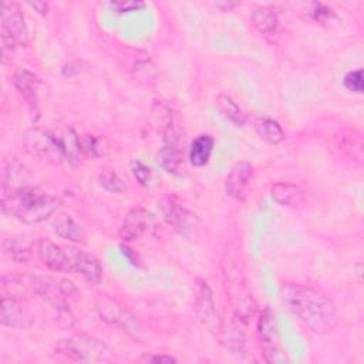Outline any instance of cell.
Wrapping results in <instances>:
<instances>
[{
	"label": "cell",
	"instance_id": "9a60e30c",
	"mask_svg": "<svg viewBox=\"0 0 364 364\" xmlns=\"http://www.w3.org/2000/svg\"><path fill=\"white\" fill-rule=\"evenodd\" d=\"M37 256L50 270L68 272V259L64 246H60L47 237H40L37 242Z\"/></svg>",
	"mask_w": 364,
	"mask_h": 364
},
{
	"label": "cell",
	"instance_id": "44dd1931",
	"mask_svg": "<svg viewBox=\"0 0 364 364\" xmlns=\"http://www.w3.org/2000/svg\"><path fill=\"white\" fill-rule=\"evenodd\" d=\"M259 334L263 340L264 348H276L279 347V331L274 314L270 311V309H264L259 317L257 323Z\"/></svg>",
	"mask_w": 364,
	"mask_h": 364
},
{
	"label": "cell",
	"instance_id": "74e56055",
	"mask_svg": "<svg viewBox=\"0 0 364 364\" xmlns=\"http://www.w3.org/2000/svg\"><path fill=\"white\" fill-rule=\"evenodd\" d=\"M28 4L43 16H46L48 11V4L46 1H30Z\"/></svg>",
	"mask_w": 364,
	"mask_h": 364
},
{
	"label": "cell",
	"instance_id": "7a4b0ae2",
	"mask_svg": "<svg viewBox=\"0 0 364 364\" xmlns=\"http://www.w3.org/2000/svg\"><path fill=\"white\" fill-rule=\"evenodd\" d=\"M61 199L37 186H18L1 192V210L26 225L40 223L57 212Z\"/></svg>",
	"mask_w": 364,
	"mask_h": 364
},
{
	"label": "cell",
	"instance_id": "277c9868",
	"mask_svg": "<svg viewBox=\"0 0 364 364\" xmlns=\"http://www.w3.org/2000/svg\"><path fill=\"white\" fill-rule=\"evenodd\" d=\"M55 353L80 363H102L111 357L109 348L98 338L87 334H75L55 343Z\"/></svg>",
	"mask_w": 364,
	"mask_h": 364
},
{
	"label": "cell",
	"instance_id": "4316f807",
	"mask_svg": "<svg viewBox=\"0 0 364 364\" xmlns=\"http://www.w3.org/2000/svg\"><path fill=\"white\" fill-rule=\"evenodd\" d=\"M215 105L220 111V114L233 122L237 127H243L246 124V114L240 109V107L228 95L219 94L215 98Z\"/></svg>",
	"mask_w": 364,
	"mask_h": 364
},
{
	"label": "cell",
	"instance_id": "d6986e66",
	"mask_svg": "<svg viewBox=\"0 0 364 364\" xmlns=\"http://www.w3.org/2000/svg\"><path fill=\"white\" fill-rule=\"evenodd\" d=\"M13 84L17 88V91L23 95V98L33 107L36 108V102H37V87H38V80L34 75V73H31L27 68H17L13 74Z\"/></svg>",
	"mask_w": 364,
	"mask_h": 364
},
{
	"label": "cell",
	"instance_id": "d4e9b609",
	"mask_svg": "<svg viewBox=\"0 0 364 364\" xmlns=\"http://www.w3.org/2000/svg\"><path fill=\"white\" fill-rule=\"evenodd\" d=\"M252 23L264 36L274 34L279 26L276 11L267 6H259L253 10Z\"/></svg>",
	"mask_w": 364,
	"mask_h": 364
},
{
	"label": "cell",
	"instance_id": "5bb4252c",
	"mask_svg": "<svg viewBox=\"0 0 364 364\" xmlns=\"http://www.w3.org/2000/svg\"><path fill=\"white\" fill-rule=\"evenodd\" d=\"M252 173H253V166L250 162L242 161L235 164L226 178V183H225L226 193L233 199L243 200L247 193V186H249Z\"/></svg>",
	"mask_w": 364,
	"mask_h": 364
},
{
	"label": "cell",
	"instance_id": "f546056e",
	"mask_svg": "<svg viewBox=\"0 0 364 364\" xmlns=\"http://www.w3.org/2000/svg\"><path fill=\"white\" fill-rule=\"evenodd\" d=\"M82 151H85L88 155L94 156V158H100V156L105 155L107 151H108L107 139H105L104 136L88 135V136H85V139H84Z\"/></svg>",
	"mask_w": 364,
	"mask_h": 364
},
{
	"label": "cell",
	"instance_id": "4dcf8cb0",
	"mask_svg": "<svg viewBox=\"0 0 364 364\" xmlns=\"http://www.w3.org/2000/svg\"><path fill=\"white\" fill-rule=\"evenodd\" d=\"M344 87L355 94H361L363 92V70H354L346 74L344 77Z\"/></svg>",
	"mask_w": 364,
	"mask_h": 364
},
{
	"label": "cell",
	"instance_id": "d6a6232c",
	"mask_svg": "<svg viewBox=\"0 0 364 364\" xmlns=\"http://www.w3.org/2000/svg\"><path fill=\"white\" fill-rule=\"evenodd\" d=\"M132 173L141 185H144V186L148 185V182L151 179V169L145 164H142L141 161L134 162L132 164Z\"/></svg>",
	"mask_w": 364,
	"mask_h": 364
},
{
	"label": "cell",
	"instance_id": "8fae6325",
	"mask_svg": "<svg viewBox=\"0 0 364 364\" xmlns=\"http://www.w3.org/2000/svg\"><path fill=\"white\" fill-rule=\"evenodd\" d=\"M195 310L199 320L209 330H219L220 321L218 318L213 294L209 284L202 279L195 280Z\"/></svg>",
	"mask_w": 364,
	"mask_h": 364
},
{
	"label": "cell",
	"instance_id": "2e32d148",
	"mask_svg": "<svg viewBox=\"0 0 364 364\" xmlns=\"http://www.w3.org/2000/svg\"><path fill=\"white\" fill-rule=\"evenodd\" d=\"M272 198L282 206L296 208L304 202V189L297 183L290 182H276L270 188Z\"/></svg>",
	"mask_w": 364,
	"mask_h": 364
},
{
	"label": "cell",
	"instance_id": "ac0fdd59",
	"mask_svg": "<svg viewBox=\"0 0 364 364\" xmlns=\"http://www.w3.org/2000/svg\"><path fill=\"white\" fill-rule=\"evenodd\" d=\"M60 141V145L64 151L65 161L70 164L75 165L81 161V154H82V144L80 142L75 131L71 127H60L53 129Z\"/></svg>",
	"mask_w": 364,
	"mask_h": 364
},
{
	"label": "cell",
	"instance_id": "8d00e7d4",
	"mask_svg": "<svg viewBox=\"0 0 364 364\" xmlns=\"http://www.w3.org/2000/svg\"><path fill=\"white\" fill-rule=\"evenodd\" d=\"M121 250H122V253H124V256L134 264V266H136V264H139V257H138V255L136 253H134L132 252V249H129L128 246H121Z\"/></svg>",
	"mask_w": 364,
	"mask_h": 364
},
{
	"label": "cell",
	"instance_id": "5b68a950",
	"mask_svg": "<svg viewBox=\"0 0 364 364\" xmlns=\"http://www.w3.org/2000/svg\"><path fill=\"white\" fill-rule=\"evenodd\" d=\"M24 146L28 154L51 164L65 161L64 151L53 129L31 128L24 134Z\"/></svg>",
	"mask_w": 364,
	"mask_h": 364
},
{
	"label": "cell",
	"instance_id": "4fadbf2b",
	"mask_svg": "<svg viewBox=\"0 0 364 364\" xmlns=\"http://www.w3.org/2000/svg\"><path fill=\"white\" fill-rule=\"evenodd\" d=\"M154 222V215L138 206V208H132L124 218L121 228H119V236L122 240L125 242H131L138 239L144 232L148 230V228L152 225Z\"/></svg>",
	"mask_w": 364,
	"mask_h": 364
},
{
	"label": "cell",
	"instance_id": "603a6c76",
	"mask_svg": "<svg viewBox=\"0 0 364 364\" xmlns=\"http://www.w3.org/2000/svg\"><path fill=\"white\" fill-rule=\"evenodd\" d=\"M220 330V340L222 344L229 348L233 353H240L245 347V336L240 328V320L239 323L236 320H230L229 323H225L219 327Z\"/></svg>",
	"mask_w": 364,
	"mask_h": 364
},
{
	"label": "cell",
	"instance_id": "e0dca14e",
	"mask_svg": "<svg viewBox=\"0 0 364 364\" xmlns=\"http://www.w3.org/2000/svg\"><path fill=\"white\" fill-rule=\"evenodd\" d=\"M51 228L55 235L70 242L82 243L85 240L84 228L67 213H57L51 220Z\"/></svg>",
	"mask_w": 364,
	"mask_h": 364
},
{
	"label": "cell",
	"instance_id": "7c38bea8",
	"mask_svg": "<svg viewBox=\"0 0 364 364\" xmlns=\"http://www.w3.org/2000/svg\"><path fill=\"white\" fill-rule=\"evenodd\" d=\"M0 306V321L3 326L13 328H27L31 326L33 316L30 310L14 296L3 291Z\"/></svg>",
	"mask_w": 364,
	"mask_h": 364
},
{
	"label": "cell",
	"instance_id": "ffe728a7",
	"mask_svg": "<svg viewBox=\"0 0 364 364\" xmlns=\"http://www.w3.org/2000/svg\"><path fill=\"white\" fill-rule=\"evenodd\" d=\"M215 141L212 135L202 134L198 135L192 142L189 148V161L193 166H203L208 164L210 154L213 151Z\"/></svg>",
	"mask_w": 364,
	"mask_h": 364
},
{
	"label": "cell",
	"instance_id": "ba28073f",
	"mask_svg": "<svg viewBox=\"0 0 364 364\" xmlns=\"http://www.w3.org/2000/svg\"><path fill=\"white\" fill-rule=\"evenodd\" d=\"M179 128L172 119V117H168V121L164 128V145L159 151V164L161 166L169 172L176 173L182 166V152H181V144H179Z\"/></svg>",
	"mask_w": 364,
	"mask_h": 364
},
{
	"label": "cell",
	"instance_id": "6da1fadb",
	"mask_svg": "<svg viewBox=\"0 0 364 364\" xmlns=\"http://www.w3.org/2000/svg\"><path fill=\"white\" fill-rule=\"evenodd\" d=\"M286 306L316 334L333 331L338 323L334 303L320 290L287 283L280 289Z\"/></svg>",
	"mask_w": 364,
	"mask_h": 364
},
{
	"label": "cell",
	"instance_id": "7402d4cb",
	"mask_svg": "<svg viewBox=\"0 0 364 364\" xmlns=\"http://www.w3.org/2000/svg\"><path fill=\"white\" fill-rule=\"evenodd\" d=\"M338 149L347 156L360 161L363 156V136L357 129H344L337 136Z\"/></svg>",
	"mask_w": 364,
	"mask_h": 364
},
{
	"label": "cell",
	"instance_id": "836d02e7",
	"mask_svg": "<svg viewBox=\"0 0 364 364\" xmlns=\"http://www.w3.org/2000/svg\"><path fill=\"white\" fill-rule=\"evenodd\" d=\"M84 68H85V64L81 60H74V61H70L63 65L61 74L64 77H74V75L81 74L84 71Z\"/></svg>",
	"mask_w": 364,
	"mask_h": 364
},
{
	"label": "cell",
	"instance_id": "484cf974",
	"mask_svg": "<svg viewBox=\"0 0 364 364\" xmlns=\"http://www.w3.org/2000/svg\"><path fill=\"white\" fill-rule=\"evenodd\" d=\"M1 247L4 255L16 263H26L31 256V245L24 237H7Z\"/></svg>",
	"mask_w": 364,
	"mask_h": 364
},
{
	"label": "cell",
	"instance_id": "d590c367",
	"mask_svg": "<svg viewBox=\"0 0 364 364\" xmlns=\"http://www.w3.org/2000/svg\"><path fill=\"white\" fill-rule=\"evenodd\" d=\"M215 6L218 9H220L222 11H232L233 9H236L237 6H240V1H233V0H222V1H216Z\"/></svg>",
	"mask_w": 364,
	"mask_h": 364
},
{
	"label": "cell",
	"instance_id": "83f0119b",
	"mask_svg": "<svg viewBox=\"0 0 364 364\" xmlns=\"http://www.w3.org/2000/svg\"><path fill=\"white\" fill-rule=\"evenodd\" d=\"M307 14L317 23L324 24V26H331L333 23H338L340 18L336 14L333 9L323 3H310L309 4V11Z\"/></svg>",
	"mask_w": 364,
	"mask_h": 364
},
{
	"label": "cell",
	"instance_id": "52a82bcc",
	"mask_svg": "<svg viewBox=\"0 0 364 364\" xmlns=\"http://www.w3.org/2000/svg\"><path fill=\"white\" fill-rule=\"evenodd\" d=\"M95 306L101 320L109 324L118 326L119 328H122L124 331H127L134 337H136L138 333L141 331L142 326L136 320V317L128 309H125L119 301L109 297L108 294H100Z\"/></svg>",
	"mask_w": 364,
	"mask_h": 364
},
{
	"label": "cell",
	"instance_id": "e575fe53",
	"mask_svg": "<svg viewBox=\"0 0 364 364\" xmlns=\"http://www.w3.org/2000/svg\"><path fill=\"white\" fill-rule=\"evenodd\" d=\"M144 363H176V358L166 354H144L141 357Z\"/></svg>",
	"mask_w": 364,
	"mask_h": 364
},
{
	"label": "cell",
	"instance_id": "3957f363",
	"mask_svg": "<svg viewBox=\"0 0 364 364\" xmlns=\"http://www.w3.org/2000/svg\"><path fill=\"white\" fill-rule=\"evenodd\" d=\"M21 279L40 299L55 309L61 317H71L68 303L80 297V291L71 280L31 273L23 274Z\"/></svg>",
	"mask_w": 364,
	"mask_h": 364
},
{
	"label": "cell",
	"instance_id": "8992f818",
	"mask_svg": "<svg viewBox=\"0 0 364 364\" xmlns=\"http://www.w3.org/2000/svg\"><path fill=\"white\" fill-rule=\"evenodd\" d=\"M159 209L166 223L172 226L181 236L186 239L196 237L199 228V220L196 215L185 208L175 196H166L161 199Z\"/></svg>",
	"mask_w": 364,
	"mask_h": 364
},
{
	"label": "cell",
	"instance_id": "1f68e13d",
	"mask_svg": "<svg viewBox=\"0 0 364 364\" xmlns=\"http://www.w3.org/2000/svg\"><path fill=\"white\" fill-rule=\"evenodd\" d=\"M109 7L112 10H115L117 13H128V11H138L142 7H145L144 1H135V0H117V1H111Z\"/></svg>",
	"mask_w": 364,
	"mask_h": 364
},
{
	"label": "cell",
	"instance_id": "f1b7e54d",
	"mask_svg": "<svg viewBox=\"0 0 364 364\" xmlns=\"http://www.w3.org/2000/svg\"><path fill=\"white\" fill-rule=\"evenodd\" d=\"M98 182L105 191H108L111 193H124L127 191L121 178L111 169H104L98 175Z\"/></svg>",
	"mask_w": 364,
	"mask_h": 364
},
{
	"label": "cell",
	"instance_id": "9c48e42d",
	"mask_svg": "<svg viewBox=\"0 0 364 364\" xmlns=\"http://www.w3.org/2000/svg\"><path fill=\"white\" fill-rule=\"evenodd\" d=\"M68 259V272H75L87 282L97 284L102 280V267L100 260L75 246H64Z\"/></svg>",
	"mask_w": 364,
	"mask_h": 364
},
{
	"label": "cell",
	"instance_id": "cb8c5ba5",
	"mask_svg": "<svg viewBox=\"0 0 364 364\" xmlns=\"http://www.w3.org/2000/svg\"><path fill=\"white\" fill-rule=\"evenodd\" d=\"M253 128L262 139H264L270 144H279L284 139L283 128L273 118L257 117L253 119Z\"/></svg>",
	"mask_w": 364,
	"mask_h": 364
},
{
	"label": "cell",
	"instance_id": "30bf717a",
	"mask_svg": "<svg viewBox=\"0 0 364 364\" xmlns=\"http://www.w3.org/2000/svg\"><path fill=\"white\" fill-rule=\"evenodd\" d=\"M17 44V47H26L28 43V31L24 21V16L20 7L13 1H4L1 4V28Z\"/></svg>",
	"mask_w": 364,
	"mask_h": 364
}]
</instances>
